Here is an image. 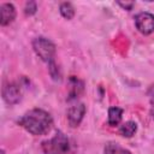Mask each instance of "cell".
Masks as SVG:
<instances>
[{"instance_id":"9a60e30c","label":"cell","mask_w":154,"mask_h":154,"mask_svg":"<svg viewBox=\"0 0 154 154\" xmlns=\"http://www.w3.org/2000/svg\"><path fill=\"white\" fill-rule=\"evenodd\" d=\"M118 5L122 6L123 8L128 10V11H130V10L132 8V6L135 5V2H118Z\"/></svg>"},{"instance_id":"ba28073f","label":"cell","mask_w":154,"mask_h":154,"mask_svg":"<svg viewBox=\"0 0 154 154\" xmlns=\"http://www.w3.org/2000/svg\"><path fill=\"white\" fill-rule=\"evenodd\" d=\"M69 85H70V88H69V94H70V99H76V97H78V95L83 91V82L82 81H79L78 78H76V77H73V76H71V78L69 79Z\"/></svg>"},{"instance_id":"9c48e42d","label":"cell","mask_w":154,"mask_h":154,"mask_svg":"<svg viewBox=\"0 0 154 154\" xmlns=\"http://www.w3.org/2000/svg\"><path fill=\"white\" fill-rule=\"evenodd\" d=\"M123 117V109L119 107H109L108 108V125L117 126Z\"/></svg>"},{"instance_id":"3957f363","label":"cell","mask_w":154,"mask_h":154,"mask_svg":"<svg viewBox=\"0 0 154 154\" xmlns=\"http://www.w3.org/2000/svg\"><path fill=\"white\" fill-rule=\"evenodd\" d=\"M32 48L35 51V53L37 54V57L46 61L47 64H49L51 61L54 60V55H55V45L46 38V37H36L32 41Z\"/></svg>"},{"instance_id":"5b68a950","label":"cell","mask_w":154,"mask_h":154,"mask_svg":"<svg viewBox=\"0 0 154 154\" xmlns=\"http://www.w3.org/2000/svg\"><path fill=\"white\" fill-rule=\"evenodd\" d=\"M2 99L8 105L18 103L22 99V88L14 82L5 84L2 88Z\"/></svg>"},{"instance_id":"7c38bea8","label":"cell","mask_w":154,"mask_h":154,"mask_svg":"<svg viewBox=\"0 0 154 154\" xmlns=\"http://www.w3.org/2000/svg\"><path fill=\"white\" fill-rule=\"evenodd\" d=\"M59 10H60V14L65 19H72L75 16V8L71 2H61Z\"/></svg>"},{"instance_id":"4fadbf2b","label":"cell","mask_w":154,"mask_h":154,"mask_svg":"<svg viewBox=\"0 0 154 154\" xmlns=\"http://www.w3.org/2000/svg\"><path fill=\"white\" fill-rule=\"evenodd\" d=\"M48 70H49L51 77H52L54 81H59V79H60V76H61V75H60V71H59V69H58V66H57V64H55L54 60L48 64Z\"/></svg>"},{"instance_id":"8992f818","label":"cell","mask_w":154,"mask_h":154,"mask_svg":"<svg viewBox=\"0 0 154 154\" xmlns=\"http://www.w3.org/2000/svg\"><path fill=\"white\" fill-rule=\"evenodd\" d=\"M84 113H85L84 103H77V105L71 106L67 109V122H69L70 126L77 128L81 124V122L84 117Z\"/></svg>"},{"instance_id":"52a82bcc","label":"cell","mask_w":154,"mask_h":154,"mask_svg":"<svg viewBox=\"0 0 154 154\" xmlns=\"http://www.w3.org/2000/svg\"><path fill=\"white\" fill-rule=\"evenodd\" d=\"M16 18V8L12 4L5 2L0 6V24L2 26L11 24Z\"/></svg>"},{"instance_id":"6da1fadb","label":"cell","mask_w":154,"mask_h":154,"mask_svg":"<svg viewBox=\"0 0 154 154\" xmlns=\"http://www.w3.org/2000/svg\"><path fill=\"white\" fill-rule=\"evenodd\" d=\"M18 124L29 134L35 136L46 135L53 126V119L48 112L41 108H32L25 112L19 119Z\"/></svg>"},{"instance_id":"277c9868","label":"cell","mask_w":154,"mask_h":154,"mask_svg":"<svg viewBox=\"0 0 154 154\" xmlns=\"http://www.w3.org/2000/svg\"><path fill=\"white\" fill-rule=\"evenodd\" d=\"M135 25L137 30L143 35L154 32V14L149 12H141L135 17Z\"/></svg>"},{"instance_id":"7a4b0ae2","label":"cell","mask_w":154,"mask_h":154,"mask_svg":"<svg viewBox=\"0 0 154 154\" xmlns=\"http://www.w3.org/2000/svg\"><path fill=\"white\" fill-rule=\"evenodd\" d=\"M42 150L45 154H76L72 142L61 131H58L52 138L43 141Z\"/></svg>"},{"instance_id":"8fae6325","label":"cell","mask_w":154,"mask_h":154,"mask_svg":"<svg viewBox=\"0 0 154 154\" xmlns=\"http://www.w3.org/2000/svg\"><path fill=\"white\" fill-rule=\"evenodd\" d=\"M103 154H131V152L116 142H108L103 147Z\"/></svg>"},{"instance_id":"30bf717a","label":"cell","mask_w":154,"mask_h":154,"mask_svg":"<svg viewBox=\"0 0 154 154\" xmlns=\"http://www.w3.org/2000/svg\"><path fill=\"white\" fill-rule=\"evenodd\" d=\"M137 131V124L132 120H128L119 126V134L123 137H132Z\"/></svg>"},{"instance_id":"5bb4252c","label":"cell","mask_w":154,"mask_h":154,"mask_svg":"<svg viewBox=\"0 0 154 154\" xmlns=\"http://www.w3.org/2000/svg\"><path fill=\"white\" fill-rule=\"evenodd\" d=\"M37 11V5L35 1H28L25 4V7H24V12L26 16H32L35 14Z\"/></svg>"}]
</instances>
